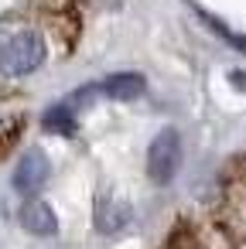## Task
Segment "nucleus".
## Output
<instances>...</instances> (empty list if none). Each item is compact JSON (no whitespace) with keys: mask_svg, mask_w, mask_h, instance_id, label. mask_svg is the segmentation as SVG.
I'll list each match as a JSON object with an SVG mask.
<instances>
[{"mask_svg":"<svg viewBox=\"0 0 246 249\" xmlns=\"http://www.w3.org/2000/svg\"><path fill=\"white\" fill-rule=\"evenodd\" d=\"M181 154H185L181 133L174 126L161 130L151 140V147H147V178L154 184H171L174 174H178V167H181Z\"/></svg>","mask_w":246,"mask_h":249,"instance_id":"nucleus-2","label":"nucleus"},{"mask_svg":"<svg viewBox=\"0 0 246 249\" xmlns=\"http://www.w3.org/2000/svg\"><path fill=\"white\" fill-rule=\"evenodd\" d=\"M21 225L31 232V235H55L58 232V218H55V208L45 205V201H28L21 208Z\"/></svg>","mask_w":246,"mask_h":249,"instance_id":"nucleus-8","label":"nucleus"},{"mask_svg":"<svg viewBox=\"0 0 246 249\" xmlns=\"http://www.w3.org/2000/svg\"><path fill=\"white\" fill-rule=\"evenodd\" d=\"M174 242H178V249H236L232 235L222 225H212V222H205V225H185Z\"/></svg>","mask_w":246,"mask_h":249,"instance_id":"nucleus-5","label":"nucleus"},{"mask_svg":"<svg viewBox=\"0 0 246 249\" xmlns=\"http://www.w3.org/2000/svg\"><path fill=\"white\" fill-rule=\"evenodd\" d=\"M144 86H147V82H144L140 72H116V75H106V79H99V82L79 89V92L72 96V103H76V106H86V103H93L96 96H103V99H137V96L144 92Z\"/></svg>","mask_w":246,"mask_h":249,"instance_id":"nucleus-3","label":"nucleus"},{"mask_svg":"<svg viewBox=\"0 0 246 249\" xmlns=\"http://www.w3.org/2000/svg\"><path fill=\"white\" fill-rule=\"evenodd\" d=\"M48 181V160L41 150H28L21 157V164L14 167V191L21 195H38Z\"/></svg>","mask_w":246,"mask_h":249,"instance_id":"nucleus-6","label":"nucleus"},{"mask_svg":"<svg viewBox=\"0 0 246 249\" xmlns=\"http://www.w3.org/2000/svg\"><path fill=\"white\" fill-rule=\"evenodd\" d=\"M18 130H24V120H11V123H7V130L0 133V137H4V140H0V157H4V154L14 147V140H18Z\"/></svg>","mask_w":246,"mask_h":249,"instance_id":"nucleus-10","label":"nucleus"},{"mask_svg":"<svg viewBox=\"0 0 246 249\" xmlns=\"http://www.w3.org/2000/svg\"><path fill=\"white\" fill-rule=\"evenodd\" d=\"M41 123H45V130H52L58 137H76V116H72L69 106H52L41 116Z\"/></svg>","mask_w":246,"mask_h":249,"instance_id":"nucleus-9","label":"nucleus"},{"mask_svg":"<svg viewBox=\"0 0 246 249\" xmlns=\"http://www.w3.org/2000/svg\"><path fill=\"white\" fill-rule=\"evenodd\" d=\"M130 222H133V208L123 198H113L110 191L96 198V229L103 235H113V232L127 229Z\"/></svg>","mask_w":246,"mask_h":249,"instance_id":"nucleus-7","label":"nucleus"},{"mask_svg":"<svg viewBox=\"0 0 246 249\" xmlns=\"http://www.w3.org/2000/svg\"><path fill=\"white\" fill-rule=\"evenodd\" d=\"M222 225L232 235H246V160L236 167V174L226 184V195H222Z\"/></svg>","mask_w":246,"mask_h":249,"instance_id":"nucleus-4","label":"nucleus"},{"mask_svg":"<svg viewBox=\"0 0 246 249\" xmlns=\"http://www.w3.org/2000/svg\"><path fill=\"white\" fill-rule=\"evenodd\" d=\"M229 79H232L236 89H246V72H229Z\"/></svg>","mask_w":246,"mask_h":249,"instance_id":"nucleus-11","label":"nucleus"},{"mask_svg":"<svg viewBox=\"0 0 246 249\" xmlns=\"http://www.w3.org/2000/svg\"><path fill=\"white\" fill-rule=\"evenodd\" d=\"M48 58L45 38L38 31H18L14 38H7L0 45V72L7 79H24L31 72H38Z\"/></svg>","mask_w":246,"mask_h":249,"instance_id":"nucleus-1","label":"nucleus"}]
</instances>
